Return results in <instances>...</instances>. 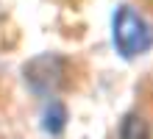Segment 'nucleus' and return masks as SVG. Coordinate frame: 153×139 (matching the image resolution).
Wrapping results in <instances>:
<instances>
[{
    "instance_id": "nucleus-1",
    "label": "nucleus",
    "mask_w": 153,
    "mask_h": 139,
    "mask_svg": "<svg viewBox=\"0 0 153 139\" xmlns=\"http://www.w3.org/2000/svg\"><path fill=\"white\" fill-rule=\"evenodd\" d=\"M114 48L123 59H137L153 48V25L137 8L120 6L114 14Z\"/></svg>"
},
{
    "instance_id": "nucleus-3",
    "label": "nucleus",
    "mask_w": 153,
    "mask_h": 139,
    "mask_svg": "<svg viewBox=\"0 0 153 139\" xmlns=\"http://www.w3.org/2000/svg\"><path fill=\"white\" fill-rule=\"evenodd\" d=\"M120 139H150V128L142 114H128L120 125Z\"/></svg>"
},
{
    "instance_id": "nucleus-2",
    "label": "nucleus",
    "mask_w": 153,
    "mask_h": 139,
    "mask_svg": "<svg viewBox=\"0 0 153 139\" xmlns=\"http://www.w3.org/2000/svg\"><path fill=\"white\" fill-rule=\"evenodd\" d=\"M64 125H67V109L61 106V103H53L45 109V120H42V128L48 134H53V136H59L61 131H64Z\"/></svg>"
}]
</instances>
